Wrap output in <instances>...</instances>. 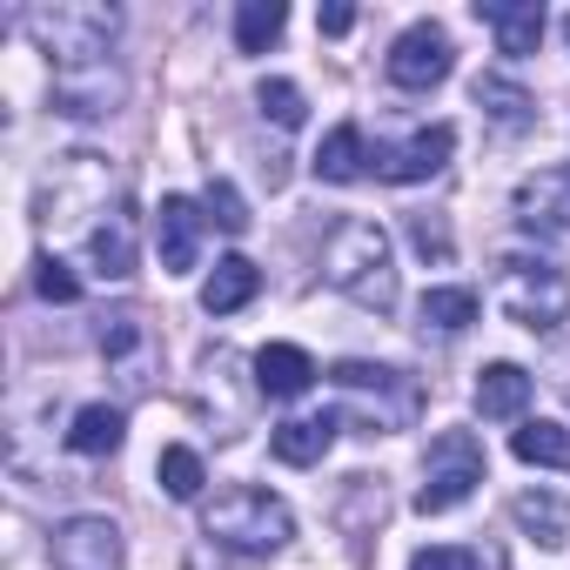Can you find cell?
Returning a JSON list of instances; mask_svg holds the SVG:
<instances>
[{
    "label": "cell",
    "mask_w": 570,
    "mask_h": 570,
    "mask_svg": "<svg viewBox=\"0 0 570 570\" xmlns=\"http://www.w3.org/2000/svg\"><path fill=\"white\" fill-rule=\"evenodd\" d=\"M323 275H330V289H343L356 309H376L390 316L396 309V248L383 235V222H336L330 228V248H323Z\"/></svg>",
    "instance_id": "1"
},
{
    "label": "cell",
    "mask_w": 570,
    "mask_h": 570,
    "mask_svg": "<svg viewBox=\"0 0 570 570\" xmlns=\"http://www.w3.org/2000/svg\"><path fill=\"white\" fill-rule=\"evenodd\" d=\"M202 537H208V543H222V550H235V557H275L282 543L296 537V517H289V503H282L275 490L228 483V490L208 503Z\"/></svg>",
    "instance_id": "2"
},
{
    "label": "cell",
    "mask_w": 570,
    "mask_h": 570,
    "mask_svg": "<svg viewBox=\"0 0 570 570\" xmlns=\"http://www.w3.org/2000/svg\"><path fill=\"white\" fill-rule=\"evenodd\" d=\"M28 35L41 41L55 75H75V68H101L108 61V48L121 35V14L101 8V0H61V8H35L28 14Z\"/></svg>",
    "instance_id": "3"
},
{
    "label": "cell",
    "mask_w": 570,
    "mask_h": 570,
    "mask_svg": "<svg viewBox=\"0 0 570 570\" xmlns=\"http://www.w3.org/2000/svg\"><path fill=\"white\" fill-rule=\"evenodd\" d=\"M497 309L510 316V323H523V330H557L563 323V309H570V282H563V268L557 262H530V255H510L503 262V275H497Z\"/></svg>",
    "instance_id": "4"
},
{
    "label": "cell",
    "mask_w": 570,
    "mask_h": 570,
    "mask_svg": "<svg viewBox=\"0 0 570 570\" xmlns=\"http://www.w3.org/2000/svg\"><path fill=\"white\" fill-rule=\"evenodd\" d=\"M476 483H483V443H476L470 430H443V436H430L416 510H423V517H450L456 503H470Z\"/></svg>",
    "instance_id": "5"
},
{
    "label": "cell",
    "mask_w": 570,
    "mask_h": 570,
    "mask_svg": "<svg viewBox=\"0 0 570 570\" xmlns=\"http://www.w3.org/2000/svg\"><path fill=\"white\" fill-rule=\"evenodd\" d=\"M450 68H456V48H450V35H443L436 21H410V28L396 35V48H390V81L410 88V95L443 88Z\"/></svg>",
    "instance_id": "6"
},
{
    "label": "cell",
    "mask_w": 570,
    "mask_h": 570,
    "mask_svg": "<svg viewBox=\"0 0 570 570\" xmlns=\"http://www.w3.org/2000/svg\"><path fill=\"white\" fill-rule=\"evenodd\" d=\"M456 155V128L450 121H430V128H416L410 141H396V148H376V175L383 181H396V188H410V181H430V175H443V161Z\"/></svg>",
    "instance_id": "7"
},
{
    "label": "cell",
    "mask_w": 570,
    "mask_h": 570,
    "mask_svg": "<svg viewBox=\"0 0 570 570\" xmlns=\"http://www.w3.org/2000/svg\"><path fill=\"white\" fill-rule=\"evenodd\" d=\"M55 570H128L121 530L108 517H68L55 530Z\"/></svg>",
    "instance_id": "8"
},
{
    "label": "cell",
    "mask_w": 570,
    "mask_h": 570,
    "mask_svg": "<svg viewBox=\"0 0 570 570\" xmlns=\"http://www.w3.org/2000/svg\"><path fill=\"white\" fill-rule=\"evenodd\" d=\"M510 208H517V222L537 228V235H570V161L523 175Z\"/></svg>",
    "instance_id": "9"
},
{
    "label": "cell",
    "mask_w": 570,
    "mask_h": 570,
    "mask_svg": "<svg viewBox=\"0 0 570 570\" xmlns=\"http://www.w3.org/2000/svg\"><path fill=\"white\" fill-rule=\"evenodd\" d=\"M202 228H208L202 202L161 195V208H155V248H161V268H168V275H188V268L202 262Z\"/></svg>",
    "instance_id": "10"
},
{
    "label": "cell",
    "mask_w": 570,
    "mask_h": 570,
    "mask_svg": "<svg viewBox=\"0 0 570 570\" xmlns=\"http://www.w3.org/2000/svg\"><path fill=\"white\" fill-rule=\"evenodd\" d=\"M476 21L497 35V55H510V61L537 55V41H543V8L537 0H476Z\"/></svg>",
    "instance_id": "11"
},
{
    "label": "cell",
    "mask_w": 570,
    "mask_h": 570,
    "mask_svg": "<svg viewBox=\"0 0 570 570\" xmlns=\"http://www.w3.org/2000/svg\"><path fill=\"white\" fill-rule=\"evenodd\" d=\"M115 101H121V75H115L108 61H101V68L55 75V108L75 115V121H101V115H115Z\"/></svg>",
    "instance_id": "12"
},
{
    "label": "cell",
    "mask_w": 570,
    "mask_h": 570,
    "mask_svg": "<svg viewBox=\"0 0 570 570\" xmlns=\"http://www.w3.org/2000/svg\"><path fill=\"white\" fill-rule=\"evenodd\" d=\"M255 289H262V268H255L248 255H222V262L208 268V282H202V309H208V316H235V309L255 303Z\"/></svg>",
    "instance_id": "13"
},
{
    "label": "cell",
    "mask_w": 570,
    "mask_h": 570,
    "mask_svg": "<svg viewBox=\"0 0 570 570\" xmlns=\"http://www.w3.org/2000/svg\"><path fill=\"white\" fill-rule=\"evenodd\" d=\"M255 383H262V396L289 403V396H303V390L316 383V356L296 350V343H268V350L255 356Z\"/></svg>",
    "instance_id": "14"
},
{
    "label": "cell",
    "mask_w": 570,
    "mask_h": 570,
    "mask_svg": "<svg viewBox=\"0 0 570 570\" xmlns=\"http://www.w3.org/2000/svg\"><path fill=\"white\" fill-rule=\"evenodd\" d=\"M370 141H363V128L356 121H343V128H330L323 135V148H316V181H330V188H350V181H363L370 175Z\"/></svg>",
    "instance_id": "15"
},
{
    "label": "cell",
    "mask_w": 570,
    "mask_h": 570,
    "mask_svg": "<svg viewBox=\"0 0 570 570\" xmlns=\"http://www.w3.org/2000/svg\"><path fill=\"white\" fill-rule=\"evenodd\" d=\"M330 443H336V416H330V410H323V416H289V423L268 436L275 463H296V470L323 463V456H330Z\"/></svg>",
    "instance_id": "16"
},
{
    "label": "cell",
    "mask_w": 570,
    "mask_h": 570,
    "mask_svg": "<svg viewBox=\"0 0 570 570\" xmlns=\"http://www.w3.org/2000/svg\"><path fill=\"white\" fill-rule=\"evenodd\" d=\"M523 403H530V376L517 363H483V376H476V416L510 423V416H523Z\"/></svg>",
    "instance_id": "17"
},
{
    "label": "cell",
    "mask_w": 570,
    "mask_h": 570,
    "mask_svg": "<svg viewBox=\"0 0 570 570\" xmlns=\"http://www.w3.org/2000/svg\"><path fill=\"white\" fill-rule=\"evenodd\" d=\"M510 517H517V530H523L530 543H543V550H563V543H570V510H563V497H550V490H523V497L510 503Z\"/></svg>",
    "instance_id": "18"
},
{
    "label": "cell",
    "mask_w": 570,
    "mask_h": 570,
    "mask_svg": "<svg viewBox=\"0 0 570 570\" xmlns=\"http://www.w3.org/2000/svg\"><path fill=\"white\" fill-rule=\"evenodd\" d=\"M121 430H128V416H121L115 403H88V410H75V423H68V450H75V456H115V450H121Z\"/></svg>",
    "instance_id": "19"
},
{
    "label": "cell",
    "mask_w": 570,
    "mask_h": 570,
    "mask_svg": "<svg viewBox=\"0 0 570 570\" xmlns=\"http://www.w3.org/2000/svg\"><path fill=\"white\" fill-rule=\"evenodd\" d=\"M470 95H476V108H483L497 128H510V135H523V128L537 121V101H530L517 81H503V75H476V88H470Z\"/></svg>",
    "instance_id": "20"
},
{
    "label": "cell",
    "mask_w": 570,
    "mask_h": 570,
    "mask_svg": "<svg viewBox=\"0 0 570 570\" xmlns=\"http://www.w3.org/2000/svg\"><path fill=\"white\" fill-rule=\"evenodd\" d=\"M88 248H95V268H101V275L128 282V275H135V215H128V208H108V222L88 235Z\"/></svg>",
    "instance_id": "21"
},
{
    "label": "cell",
    "mask_w": 570,
    "mask_h": 570,
    "mask_svg": "<svg viewBox=\"0 0 570 570\" xmlns=\"http://www.w3.org/2000/svg\"><path fill=\"white\" fill-rule=\"evenodd\" d=\"M510 450H517V463H530V470H570V430L550 423V416L523 423V430L510 436Z\"/></svg>",
    "instance_id": "22"
},
{
    "label": "cell",
    "mask_w": 570,
    "mask_h": 570,
    "mask_svg": "<svg viewBox=\"0 0 570 570\" xmlns=\"http://www.w3.org/2000/svg\"><path fill=\"white\" fill-rule=\"evenodd\" d=\"M282 28H289V8H282V0H242L235 8V48L242 55H268L282 41Z\"/></svg>",
    "instance_id": "23"
},
{
    "label": "cell",
    "mask_w": 570,
    "mask_h": 570,
    "mask_svg": "<svg viewBox=\"0 0 570 570\" xmlns=\"http://www.w3.org/2000/svg\"><path fill=\"white\" fill-rule=\"evenodd\" d=\"M476 323V289H423V330L463 336Z\"/></svg>",
    "instance_id": "24"
},
{
    "label": "cell",
    "mask_w": 570,
    "mask_h": 570,
    "mask_svg": "<svg viewBox=\"0 0 570 570\" xmlns=\"http://www.w3.org/2000/svg\"><path fill=\"white\" fill-rule=\"evenodd\" d=\"M155 476H161V490H168L175 503H195V497H202V483H208V470H202V456H195L188 443H168V450H161V463H155Z\"/></svg>",
    "instance_id": "25"
},
{
    "label": "cell",
    "mask_w": 570,
    "mask_h": 570,
    "mask_svg": "<svg viewBox=\"0 0 570 570\" xmlns=\"http://www.w3.org/2000/svg\"><path fill=\"white\" fill-rule=\"evenodd\" d=\"M255 108H262L275 128H303V121H309V101H303L296 81H262V88H255Z\"/></svg>",
    "instance_id": "26"
},
{
    "label": "cell",
    "mask_w": 570,
    "mask_h": 570,
    "mask_svg": "<svg viewBox=\"0 0 570 570\" xmlns=\"http://www.w3.org/2000/svg\"><path fill=\"white\" fill-rule=\"evenodd\" d=\"M141 350H148V330H141V316H135V309L101 316V356H108V363H135Z\"/></svg>",
    "instance_id": "27"
},
{
    "label": "cell",
    "mask_w": 570,
    "mask_h": 570,
    "mask_svg": "<svg viewBox=\"0 0 570 570\" xmlns=\"http://www.w3.org/2000/svg\"><path fill=\"white\" fill-rule=\"evenodd\" d=\"M35 289H41L48 303H75L81 282H75V268H68L61 255H41V262H35Z\"/></svg>",
    "instance_id": "28"
},
{
    "label": "cell",
    "mask_w": 570,
    "mask_h": 570,
    "mask_svg": "<svg viewBox=\"0 0 570 570\" xmlns=\"http://www.w3.org/2000/svg\"><path fill=\"white\" fill-rule=\"evenodd\" d=\"M202 208H208V215H215V222H222L228 235H242V228H248V202L235 195V181H208V195H202Z\"/></svg>",
    "instance_id": "29"
},
{
    "label": "cell",
    "mask_w": 570,
    "mask_h": 570,
    "mask_svg": "<svg viewBox=\"0 0 570 570\" xmlns=\"http://www.w3.org/2000/svg\"><path fill=\"white\" fill-rule=\"evenodd\" d=\"M410 570H476V550H463V543H430V550L410 557Z\"/></svg>",
    "instance_id": "30"
},
{
    "label": "cell",
    "mask_w": 570,
    "mask_h": 570,
    "mask_svg": "<svg viewBox=\"0 0 570 570\" xmlns=\"http://www.w3.org/2000/svg\"><path fill=\"white\" fill-rule=\"evenodd\" d=\"M330 376H336L343 390H390V383H396V370H376V363H336Z\"/></svg>",
    "instance_id": "31"
},
{
    "label": "cell",
    "mask_w": 570,
    "mask_h": 570,
    "mask_svg": "<svg viewBox=\"0 0 570 570\" xmlns=\"http://www.w3.org/2000/svg\"><path fill=\"white\" fill-rule=\"evenodd\" d=\"M410 242H416L423 255H436V262H450V235H443V222H430V215H416V222H410Z\"/></svg>",
    "instance_id": "32"
},
{
    "label": "cell",
    "mask_w": 570,
    "mask_h": 570,
    "mask_svg": "<svg viewBox=\"0 0 570 570\" xmlns=\"http://www.w3.org/2000/svg\"><path fill=\"white\" fill-rule=\"evenodd\" d=\"M316 28H323V35H350V28H356V8H323Z\"/></svg>",
    "instance_id": "33"
},
{
    "label": "cell",
    "mask_w": 570,
    "mask_h": 570,
    "mask_svg": "<svg viewBox=\"0 0 570 570\" xmlns=\"http://www.w3.org/2000/svg\"><path fill=\"white\" fill-rule=\"evenodd\" d=\"M563 41H570V14H563Z\"/></svg>",
    "instance_id": "34"
}]
</instances>
